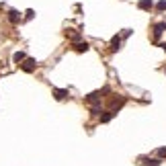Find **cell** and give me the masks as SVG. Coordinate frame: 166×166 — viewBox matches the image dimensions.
Returning a JSON list of instances; mask_svg holds the SVG:
<instances>
[{"instance_id": "1", "label": "cell", "mask_w": 166, "mask_h": 166, "mask_svg": "<svg viewBox=\"0 0 166 166\" xmlns=\"http://www.w3.org/2000/svg\"><path fill=\"white\" fill-rule=\"evenodd\" d=\"M21 70L23 72H27V74H31V72H35V68H37V59H33V58H25L21 64Z\"/></svg>"}, {"instance_id": "2", "label": "cell", "mask_w": 166, "mask_h": 166, "mask_svg": "<svg viewBox=\"0 0 166 166\" xmlns=\"http://www.w3.org/2000/svg\"><path fill=\"white\" fill-rule=\"evenodd\" d=\"M125 103H127V98H125V96H121V95H117L115 98H111V109H113V111H119Z\"/></svg>"}, {"instance_id": "3", "label": "cell", "mask_w": 166, "mask_h": 166, "mask_svg": "<svg viewBox=\"0 0 166 166\" xmlns=\"http://www.w3.org/2000/svg\"><path fill=\"white\" fill-rule=\"evenodd\" d=\"M140 162H142V166H160L162 164V160L160 158H140Z\"/></svg>"}, {"instance_id": "4", "label": "cell", "mask_w": 166, "mask_h": 166, "mask_svg": "<svg viewBox=\"0 0 166 166\" xmlns=\"http://www.w3.org/2000/svg\"><path fill=\"white\" fill-rule=\"evenodd\" d=\"M164 31H166V23H156V25H154V29H152V33H154V39H160Z\"/></svg>"}, {"instance_id": "5", "label": "cell", "mask_w": 166, "mask_h": 166, "mask_svg": "<svg viewBox=\"0 0 166 166\" xmlns=\"http://www.w3.org/2000/svg\"><path fill=\"white\" fill-rule=\"evenodd\" d=\"M6 19H8V23H12V25H17V23H21V12L19 11H8V14H6Z\"/></svg>"}, {"instance_id": "6", "label": "cell", "mask_w": 166, "mask_h": 166, "mask_svg": "<svg viewBox=\"0 0 166 166\" xmlns=\"http://www.w3.org/2000/svg\"><path fill=\"white\" fill-rule=\"evenodd\" d=\"M53 96H56V101H64V98L70 96V90L68 88H56L53 90Z\"/></svg>"}, {"instance_id": "7", "label": "cell", "mask_w": 166, "mask_h": 166, "mask_svg": "<svg viewBox=\"0 0 166 166\" xmlns=\"http://www.w3.org/2000/svg\"><path fill=\"white\" fill-rule=\"evenodd\" d=\"M137 8L140 11H152L154 8V0H140L137 2Z\"/></svg>"}, {"instance_id": "8", "label": "cell", "mask_w": 166, "mask_h": 166, "mask_svg": "<svg viewBox=\"0 0 166 166\" xmlns=\"http://www.w3.org/2000/svg\"><path fill=\"white\" fill-rule=\"evenodd\" d=\"M90 49V45L86 43V41H76L74 43V51H78V53H84V51H88Z\"/></svg>"}, {"instance_id": "9", "label": "cell", "mask_w": 166, "mask_h": 166, "mask_svg": "<svg viewBox=\"0 0 166 166\" xmlns=\"http://www.w3.org/2000/svg\"><path fill=\"white\" fill-rule=\"evenodd\" d=\"M117 115V111H113V109H109V111H105L103 115H101V123H109L111 119Z\"/></svg>"}, {"instance_id": "10", "label": "cell", "mask_w": 166, "mask_h": 166, "mask_svg": "<svg viewBox=\"0 0 166 166\" xmlns=\"http://www.w3.org/2000/svg\"><path fill=\"white\" fill-rule=\"evenodd\" d=\"M121 39H123L121 35H115L111 39V51H119L121 49Z\"/></svg>"}, {"instance_id": "11", "label": "cell", "mask_w": 166, "mask_h": 166, "mask_svg": "<svg viewBox=\"0 0 166 166\" xmlns=\"http://www.w3.org/2000/svg\"><path fill=\"white\" fill-rule=\"evenodd\" d=\"M66 35L70 37L74 43H76V41H80V33H78V31H74V29H68V31H66Z\"/></svg>"}, {"instance_id": "12", "label": "cell", "mask_w": 166, "mask_h": 166, "mask_svg": "<svg viewBox=\"0 0 166 166\" xmlns=\"http://www.w3.org/2000/svg\"><path fill=\"white\" fill-rule=\"evenodd\" d=\"M25 58H27V56H25V51H14V56H12V62L21 64V62H23Z\"/></svg>"}, {"instance_id": "13", "label": "cell", "mask_w": 166, "mask_h": 166, "mask_svg": "<svg viewBox=\"0 0 166 166\" xmlns=\"http://www.w3.org/2000/svg\"><path fill=\"white\" fill-rule=\"evenodd\" d=\"M98 111H101V103H96L95 107L90 109V115H98Z\"/></svg>"}, {"instance_id": "14", "label": "cell", "mask_w": 166, "mask_h": 166, "mask_svg": "<svg viewBox=\"0 0 166 166\" xmlns=\"http://www.w3.org/2000/svg\"><path fill=\"white\" fill-rule=\"evenodd\" d=\"M156 154H158V158H160V160H162V158H166V148H158V152H156Z\"/></svg>"}, {"instance_id": "15", "label": "cell", "mask_w": 166, "mask_h": 166, "mask_svg": "<svg viewBox=\"0 0 166 166\" xmlns=\"http://www.w3.org/2000/svg\"><path fill=\"white\" fill-rule=\"evenodd\" d=\"M156 8H158V11H166V0H160V2L156 4Z\"/></svg>"}, {"instance_id": "16", "label": "cell", "mask_w": 166, "mask_h": 166, "mask_svg": "<svg viewBox=\"0 0 166 166\" xmlns=\"http://www.w3.org/2000/svg\"><path fill=\"white\" fill-rule=\"evenodd\" d=\"M131 33H133V31H131V29H123V33H121V37H129Z\"/></svg>"}, {"instance_id": "17", "label": "cell", "mask_w": 166, "mask_h": 166, "mask_svg": "<svg viewBox=\"0 0 166 166\" xmlns=\"http://www.w3.org/2000/svg\"><path fill=\"white\" fill-rule=\"evenodd\" d=\"M25 17H27V19H33V17H35V12H33V11H27V12H25Z\"/></svg>"}, {"instance_id": "18", "label": "cell", "mask_w": 166, "mask_h": 166, "mask_svg": "<svg viewBox=\"0 0 166 166\" xmlns=\"http://www.w3.org/2000/svg\"><path fill=\"white\" fill-rule=\"evenodd\" d=\"M160 47H162V49H164V51H166V43H162V45H160Z\"/></svg>"}, {"instance_id": "19", "label": "cell", "mask_w": 166, "mask_h": 166, "mask_svg": "<svg viewBox=\"0 0 166 166\" xmlns=\"http://www.w3.org/2000/svg\"><path fill=\"white\" fill-rule=\"evenodd\" d=\"M164 72H166V68H164Z\"/></svg>"}]
</instances>
